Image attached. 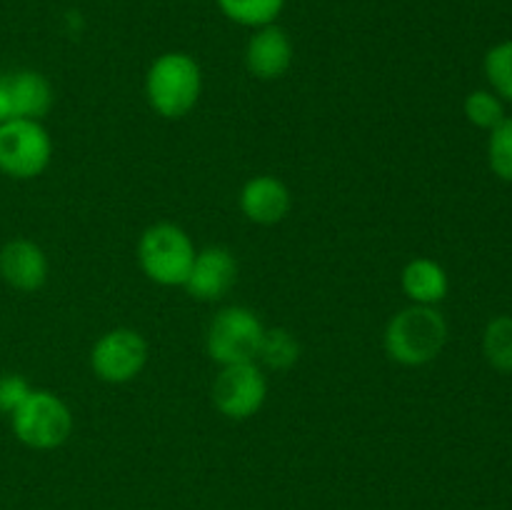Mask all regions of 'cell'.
<instances>
[{"instance_id":"6da1fadb","label":"cell","mask_w":512,"mask_h":510,"mask_svg":"<svg viewBox=\"0 0 512 510\" xmlns=\"http://www.w3.org/2000/svg\"><path fill=\"white\" fill-rule=\"evenodd\" d=\"M203 90V70L198 60L180 50L158 55L145 75V95L160 118H185L198 105Z\"/></svg>"},{"instance_id":"7a4b0ae2","label":"cell","mask_w":512,"mask_h":510,"mask_svg":"<svg viewBox=\"0 0 512 510\" xmlns=\"http://www.w3.org/2000/svg\"><path fill=\"white\" fill-rule=\"evenodd\" d=\"M445 343L448 323L435 305H410L393 315L385 328V353L408 368L433 363Z\"/></svg>"},{"instance_id":"3957f363","label":"cell","mask_w":512,"mask_h":510,"mask_svg":"<svg viewBox=\"0 0 512 510\" xmlns=\"http://www.w3.org/2000/svg\"><path fill=\"white\" fill-rule=\"evenodd\" d=\"M195 243L180 225L155 223L140 235L138 260L143 273L165 288H183L195 260Z\"/></svg>"},{"instance_id":"277c9868","label":"cell","mask_w":512,"mask_h":510,"mask_svg":"<svg viewBox=\"0 0 512 510\" xmlns=\"http://www.w3.org/2000/svg\"><path fill=\"white\" fill-rule=\"evenodd\" d=\"M13 435L33 450L60 448L73 433V413L50 390H30L25 403L10 415Z\"/></svg>"},{"instance_id":"5b68a950","label":"cell","mask_w":512,"mask_h":510,"mask_svg":"<svg viewBox=\"0 0 512 510\" xmlns=\"http://www.w3.org/2000/svg\"><path fill=\"white\" fill-rule=\"evenodd\" d=\"M265 325L255 315V310L245 305H228L213 318L205 338V348L215 363L238 365V363H255L263 343Z\"/></svg>"},{"instance_id":"8992f818","label":"cell","mask_w":512,"mask_h":510,"mask_svg":"<svg viewBox=\"0 0 512 510\" xmlns=\"http://www.w3.org/2000/svg\"><path fill=\"white\" fill-rule=\"evenodd\" d=\"M53 160V138L40 120H8L0 125V173L33 180Z\"/></svg>"},{"instance_id":"52a82bcc","label":"cell","mask_w":512,"mask_h":510,"mask_svg":"<svg viewBox=\"0 0 512 510\" xmlns=\"http://www.w3.org/2000/svg\"><path fill=\"white\" fill-rule=\"evenodd\" d=\"M148 363V343L133 328H115L100 335L90 350V368L100 380L113 385L130 383Z\"/></svg>"},{"instance_id":"ba28073f","label":"cell","mask_w":512,"mask_h":510,"mask_svg":"<svg viewBox=\"0 0 512 510\" xmlns=\"http://www.w3.org/2000/svg\"><path fill=\"white\" fill-rule=\"evenodd\" d=\"M268 380L258 363L223 365L213 380V403L230 420H248L265 405Z\"/></svg>"},{"instance_id":"9c48e42d","label":"cell","mask_w":512,"mask_h":510,"mask_svg":"<svg viewBox=\"0 0 512 510\" xmlns=\"http://www.w3.org/2000/svg\"><path fill=\"white\" fill-rule=\"evenodd\" d=\"M235 280H238V260L223 245H210L195 253L193 268H190L188 280L183 288L195 300H213L225 298L233 290Z\"/></svg>"},{"instance_id":"30bf717a","label":"cell","mask_w":512,"mask_h":510,"mask_svg":"<svg viewBox=\"0 0 512 510\" xmlns=\"http://www.w3.org/2000/svg\"><path fill=\"white\" fill-rule=\"evenodd\" d=\"M293 58V40L278 23L255 28L245 45V68L258 80L283 78L293 65Z\"/></svg>"},{"instance_id":"8fae6325","label":"cell","mask_w":512,"mask_h":510,"mask_svg":"<svg viewBox=\"0 0 512 510\" xmlns=\"http://www.w3.org/2000/svg\"><path fill=\"white\" fill-rule=\"evenodd\" d=\"M0 85H3L10 120H43L55 103L53 85L38 70L23 68L0 73Z\"/></svg>"},{"instance_id":"7c38bea8","label":"cell","mask_w":512,"mask_h":510,"mask_svg":"<svg viewBox=\"0 0 512 510\" xmlns=\"http://www.w3.org/2000/svg\"><path fill=\"white\" fill-rule=\"evenodd\" d=\"M0 278L15 290L35 293L48 280V258L43 248L28 238H15L0 248Z\"/></svg>"},{"instance_id":"4fadbf2b","label":"cell","mask_w":512,"mask_h":510,"mask_svg":"<svg viewBox=\"0 0 512 510\" xmlns=\"http://www.w3.org/2000/svg\"><path fill=\"white\" fill-rule=\"evenodd\" d=\"M290 190L275 175H255L240 190V210L250 223L275 225L290 213Z\"/></svg>"},{"instance_id":"5bb4252c","label":"cell","mask_w":512,"mask_h":510,"mask_svg":"<svg viewBox=\"0 0 512 510\" xmlns=\"http://www.w3.org/2000/svg\"><path fill=\"white\" fill-rule=\"evenodd\" d=\"M405 295L413 300V305H438L448 298L450 280L443 265L433 258H413L403 268L400 275Z\"/></svg>"},{"instance_id":"9a60e30c","label":"cell","mask_w":512,"mask_h":510,"mask_svg":"<svg viewBox=\"0 0 512 510\" xmlns=\"http://www.w3.org/2000/svg\"><path fill=\"white\" fill-rule=\"evenodd\" d=\"M220 13L243 28H263L275 23L288 0H215Z\"/></svg>"},{"instance_id":"2e32d148","label":"cell","mask_w":512,"mask_h":510,"mask_svg":"<svg viewBox=\"0 0 512 510\" xmlns=\"http://www.w3.org/2000/svg\"><path fill=\"white\" fill-rule=\"evenodd\" d=\"M485 360L500 373H512V315H498L485 325Z\"/></svg>"},{"instance_id":"e0dca14e","label":"cell","mask_w":512,"mask_h":510,"mask_svg":"<svg viewBox=\"0 0 512 510\" xmlns=\"http://www.w3.org/2000/svg\"><path fill=\"white\" fill-rule=\"evenodd\" d=\"M483 70L490 90L503 103H512V40H503L485 53Z\"/></svg>"},{"instance_id":"ac0fdd59","label":"cell","mask_w":512,"mask_h":510,"mask_svg":"<svg viewBox=\"0 0 512 510\" xmlns=\"http://www.w3.org/2000/svg\"><path fill=\"white\" fill-rule=\"evenodd\" d=\"M300 358V343L295 335L285 328L265 330L263 343H260L258 360H263L273 370H290Z\"/></svg>"},{"instance_id":"d6986e66","label":"cell","mask_w":512,"mask_h":510,"mask_svg":"<svg viewBox=\"0 0 512 510\" xmlns=\"http://www.w3.org/2000/svg\"><path fill=\"white\" fill-rule=\"evenodd\" d=\"M490 170L505 183H512V115H505L488 138Z\"/></svg>"},{"instance_id":"ffe728a7","label":"cell","mask_w":512,"mask_h":510,"mask_svg":"<svg viewBox=\"0 0 512 510\" xmlns=\"http://www.w3.org/2000/svg\"><path fill=\"white\" fill-rule=\"evenodd\" d=\"M465 118L480 130H493L505 118V103L493 90H473L465 98Z\"/></svg>"},{"instance_id":"44dd1931","label":"cell","mask_w":512,"mask_h":510,"mask_svg":"<svg viewBox=\"0 0 512 510\" xmlns=\"http://www.w3.org/2000/svg\"><path fill=\"white\" fill-rule=\"evenodd\" d=\"M30 383L18 373H3L0 375V413L13 415L20 405L25 403V398L30 395Z\"/></svg>"}]
</instances>
